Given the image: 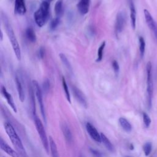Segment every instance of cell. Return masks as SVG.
Returning a JSON list of instances; mask_svg holds the SVG:
<instances>
[{"instance_id": "cell-1", "label": "cell", "mask_w": 157, "mask_h": 157, "mask_svg": "<svg viewBox=\"0 0 157 157\" xmlns=\"http://www.w3.org/2000/svg\"><path fill=\"white\" fill-rule=\"evenodd\" d=\"M5 131L9 136L12 144L16 149L20 157H28L26 150L19 136L17 133L13 126L9 122H5L4 124Z\"/></svg>"}, {"instance_id": "cell-2", "label": "cell", "mask_w": 157, "mask_h": 157, "mask_svg": "<svg viewBox=\"0 0 157 157\" xmlns=\"http://www.w3.org/2000/svg\"><path fill=\"white\" fill-rule=\"evenodd\" d=\"M1 19L4 25L6 33L8 36V37L10 41L13 50L15 54V56L18 60L21 59V50L20 48V45L18 44V40L16 38V36L14 34V31L12 28V26L9 22V20L6 16V15L4 13H1Z\"/></svg>"}, {"instance_id": "cell-3", "label": "cell", "mask_w": 157, "mask_h": 157, "mask_svg": "<svg viewBox=\"0 0 157 157\" xmlns=\"http://www.w3.org/2000/svg\"><path fill=\"white\" fill-rule=\"evenodd\" d=\"M49 2L47 1L42 2L39 8L34 12V18L39 27L43 26L47 21L49 15Z\"/></svg>"}, {"instance_id": "cell-4", "label": "cell", "mask_w": 157, "mask_h": 157, "mask_svg": "<svg viewBox=\"0 0 157 157\" xmlns=\"http://www.w3.org/2000/svg\"><path fill=\"white\" fill-rule=\"evenodd\" d=\"M147 72V104L148 109L152 105V98L153 94V81L152 75V64L148 61L146 66Z\"/></svg>"}, {"instance_id": "cell-5", "label": "cell", "mask_w": 157, "mask_h": 157, "mask_svg": "<svg viewBox=\"0 0 157 157\" xmlns=\"http://www.w3.org/2000/svg\"><path fill=\"white\" fill-rule=\"evenodd\" d=\"M34 123L36 128V130L37 131V133L40 137V140L42 142V145L46 151L47 153H48L49 151V140H48L47 134L45 130V128L44 127V125L41 121V120L36 115L34 117Z\"/></svg>"}, {"instance_id": "cell-6", "label": "cell", "mask_w": 157, "mask_h": 157, "mask_svg": "<svg viewBox=\"0 0 157 157\" xmlns=\"http://www.w3.org/2000/svg\"><path fill=\"white\" fill-rule=\"evenodd\" d=\"M33 85L34 88V91H35V94H36V96L37 98V100L38 101L39 107H40V112H41V115L42 117L43 118V120L44 121V123H47V120H46V114H45V108H44V102H43V99H42V90L41 88L39 86V83H37V82L36 80H33Z\"/></svg>"}, {"instance_id": "cell-7", "label": "cell", "mask_w": 157, "mask_h": 157, "mask_svg": "<svg viewBox=\"0 0 157 157\" xmlns=\"http://www.w3.org/2000/svg\"><path fill=\"white\" fill-rule=\"evenodd\" d=\"M144 17H145L146 23L148 28L150 29L151 32L152 33L155 39L157 40V23L154 20L152 15H151V13L148 10L144 9Z\"/></svg>"}, {"instance_id": "cell-8", "label": "cell", "mask_w": 157, "mask_h": 157, "mask_svg": "<svg viewBox=\"0 0 157 157\" xmlns=\"http://www.w3.org/2000/svg\"><path fill=\"white\" fill-rule=\"evenodd\" d=\"M126 17L123 12H120L117 13L115 24V32L117 36L123 31L126 25Z\"/></svg>"}, {"instance_id": "cell-9", "label": "cell", "mask_w": 157, "mask_h": 157, "mask_svg": "<svg viewBox=\"0 0 157 157\" xmlns=\"http://www.w3.org/2000/svg\"><path fill=\"white\" fill-rule=\"evenodd\" d=\"M72 91L74 95V97L77 99V101L84 107L86 108L88 106L87 101L86 99V97L83 93V92L75 86H72Z\"/></svg>"}, {"instance_id": "cell-10", "label": "cell", "mask_w": 157, "mask_h": 157, "mask_svg": "<svg viewBox=\"0 0 157 157\" xmlns=\"http://www.w3.org/2000/svg\"><path fill=\"white\" fill-rule=\"evenodd\" d=\"M86 129L87 132L91 137V138L96 142H101V134H99L96 128L90 123L87 122L86 123Z\"/></svg>"}, {"instance_id": "cell-11", "label": "cell", "mask_w": 157, "mask_h": 157, "mask_svg": "<svg viewBox=\"0 0 157 157\" xmlns=\"http://www.w3.org/2000/svg\"><path fill=\"white\" fill-rule=\"evenodd\" d=\"M0 147L1 149L11 157H19L20 155L17 151H15L12 147H10L3 139H0Z\"/></svg>"}, {"instance_id": "cell-12", "label": "cell", "mask_w": 157, "mask_h": 157, "mask_svg": "<svg viewBox=\"0 0 157 157\" xmlns=\"http://www.w3.org/2000/svg\"><path fill=\"white\" fill-rule=\"evenodd\" d=\"M1 93L3 94L4 97L6 98L8 104L10 106L12 109L16 113L17 112V107H16L15 104V102L13 101V99L11 94L7 91L6 88L4 86H1Z\"/></svg>"}, {"instance_id": "cell-13", "label": "cell", "mask_w": 157, "mask_h": 157, "mask_svg": "<svg viewBox=\"0 0 157 157\" xmlns=\"http://www.w3.org/2000/svg\"><path fill=\"white\" fill-rule=\"evenodd\" d=\"M14 12L20 15H23L26 13V8L25 0H15Z\"/></svg>"}, {"instance_id": "cell-14", "label": "cell", "mask_w": 157, "mask_h": 157, "mask_svg": "<svg viewBox=\"0 0 157 157\" xmlns=\"http://www.w3.org/2000/svg\"><path fill=\"white\" fill-rule=\"evenodd\" d=\"M129 10L131 26L133 29H135L136 26V10L132 0L129 1Z\"/></svg>"}, {"instance_id": "cell-15", "label": "cell", "mask_w": 157, "mask_h": 157, "mask_svg": "<svg viewBox=\"0 0 157 157\" xmlns=\"http://www.w3.org/2000/svg\"><path fill=\"white\" fill-rule=\"evenodd\" d=\"M90 0H80L77 4V8L82 15H85L88 13L90 7Z\"/></svg>"}, {"instance_id": "cell-16", "label": "cell", "mask_w": 157, "mask_h": 157, "mask_svg": "<svg viewBox=\"0 0 157 157\" xmlns=\"http://www.w3.org/2000/svg\"><path fill=\"white\" fill-rule=\"evenodd\" d=\"M61 128L66 140L68 143H71L72 140V136L68 125L66 123L63 122L61 124Z\"/></svg>"}, {"instance_id": "cell-17", "label": "cell", "mask_w": 157, "mask_h": 157, "mask_svg": "<svg viewBox=\"0 0 157 157\" xmlns=\"http://www.w3.org/2000/svg\"><path fill=\"white\" fill-rule=\"evenodd\" d=\"M15 83H16V85H17V89L19 99L21 102H23L25 100V93H24L22 83H21L20 79L19 78V77H18V75L15 76Z\"/></svg>"}, {"instance_id": "cell-18", "label": "cell", "mask_w": 157, "mask_h": 157, "mask_svg": "<svg viewBox=\"0 0 157 157\" xmlns=\"http://www.w3.org/2000/svg\"><path fill=\"white\" fill-rule=\"evenodd\" d=\"M49 147L52 157H59L56 144L51 136L49 137Z\"/></svg>"}, {"instance_id": "cell-19", "label": "cell", "mask_w": 157, "mask_h": 157, "mask_svg": "<svg viewBox=\"0 0 157 157\" xmlns=\"http://www.w3.org/2000/svg\"><path fill=\"white\" fill-rule=\"evenodd\" d=\"M119 123L121 126V127L123 128V129L127 132H129L132 130V126L131 123L124 117H120L118 120Z\"/></svg>"}, {"instance_id": "cell-20", "label": "cell", "mask_w": 157, "mask_h": 157, "mask_svg": "<svg viewBox=\"0 0 157 157\" xmlns=\"http://www.w3.org/2000/svg\"><path fill=\"white\" fill-rule=\"evenodd\" d=\"M101 142L103 143L105 148L110 151L113 152L115 151V148L111 142L109 140V139L105 136V134L103 133H101Z\"/></svg>"}, {"instance_id": "cell-21", "label": "cell", "mask_w": 157, "mask_h": 157, "mask_svg": "<svg viewBox=\"0 0 157 157\" xmlns=\"http://www.w3.org/2000/svg\"><path fill=\"white\" fill-rule=\"evenodd\" d=\"M25 35L27 39L31 42H35L36 41V35L32 28H28L25 31Z\"/></svg>"}, {"instance_id": "cell-22", "label": "cell", "mask_w": 157, "mask_h": 157, "mask_svg": "<svg viewBox=\"0 0 157 157\" xmlns=\"http://www.w3.org/2000/svg\"><path fill=\"white\" fill-rule=\"evenodd\" d=\"M29 96H30V100H31V110H32V113L33 115V117L36 116V104H35V99H34V94L33 88L30 86L29 88Z\"/></svg>"}, {"instance_id": "cell-23", "label": "cell", "mask_w": 157, "mask_h": 157, "mask_svg": "<svg viewBox=\"0 0 157 157\" xmlns=\"http://www.w3.org/2000/svg\"><path fill=\"white\" fill-rule=\"evenodd\" d=\"M63 0H58L55 3V12L57 17H59L63 12Z\"/></svg>"}, {"instance_id": "cell-24", "label": "cell", "mask_w": 157, "mask_h": 157, "mask_svg": "<svg viewBox=\"0 0 157 157\" xmlns=\"http://www.w3.org/2000/svg\"><path fill=\"white\" fill-rule=\"evenodd\" d=\"M139 52L141 58H143L145 51V41L143 37L139 36Z\"/></svg>"}, {"instance_id": "cell-25", "label": "cell", "mask_w": 157, "mask_h": 157, "mask_svg": "<svg viewBox=\"0 0 157 157\" xmlns=\"http://www.w3.org/2000/svg\"><path fill=\"white\" fill-rule=\"evenodd\" d=\"M105 47V41H103L101 45L99 46L98 50V54H97V59L96 62H100L102 59L103 58V53H104V50Z\"/></svg>"}, {"instance_id": "cell-26", "label": "cell", "mask_w": 157, "mask_h": 157, "mask_svg": "<svg viewBox=\"0 0 157 157\" xmlns=\"http://www.w3.org/2000/svg\"><path fill=\"white\" fill-rule=\"evenodd\" d=\"M62 85H63V88L64 90V91L65 93V95L66 97V99L67 100V101L69 103H71V96H70V93H69V88L67 85V83L66 82V80L64 78V77H62Z\"/></svg>"}, {"instance_id": "cell-27", "label": "cell", "mask_w": 157, "mask_h": 157, "mask_svg": "<svg viewBox=\"0 0 157 157\" xmlns=\"http://www.w3.org/2000/svg\"><path fill=\"white\" fill-rule=\"evenodd\" d=\"M59 58L63 63V64L65 66V67L70 71V72H72V67H71V64L69 63V61H68L67 57L66 56V55L64 54V53H59Z\"/></svg>"}, {"instance_id": "cell-28", "label": "cell", "mask_w": 157, "mask_h": 157, "mask_svg": "<svg viewBox=\"0 0 157 157\" xmlns=\"http://www.w3.org/2000/svg\"><path fill=\"white\" fill-rule=\"evenodd\" d=\"M143 150L144 152V154L146 156H148L151 152L152 150V144L151 142H146L144 146H143Z\"/></svg>"}, {"instance_id": "cell-29", "label": "cell", "mask_w": 157, "mask_h": 157, "mask_svg": "<svg viewBox=\"0 0 157 157\" xmlns=\"http://www.w3.org/2000/svg\"><path fill=\"white\" fill-rule=\"evenodd\" d=\"M142 117H143V121H144V126H145V128H148L151 124V118H150V117L148 116V115L145 112H144L142 113Z\"/></svg>"}, {"instance_id": "cell-30", "label": "cell", "mask_w": 157, "mask_h": 157, "mask_svg": "<svg viewBox=\"0 0 157 157\" xmlns=\"http://www.w3.org/2000/svg\"><path fill=\"white\" fill-rule=\"evenodd\" d=\"M59 21H60V20H59V17H56L55 18H53L51 22H50V29L51 30H55L56 27L58 26L59 23Z\"/></svg>"}, {"instance_id": "cell-31", "label": "cell", "mask_w": 157, "mask_h": 157, "mask_svg": "<svg viewBox=\"0 0 157 157\" xmlns=\"http://www.w3.org/2000/svg\"><path fill=\"white\" fill-rule=\"evenodd\" d=\"M42 88L45 93H47L50 89V82L48 79H45L42 84Z\"/></svg>"}, {"instance_id": "cell-32", "label": "cell", "mask_w": 157, "mask_h": 157, "mask_svg": "<svg viewBox=\"0 0 157 157\" xmlns=\"http://www.w3.org/2000/svg\"><path fill=\"white\" fill-rule=\"evenodd\" d=\"M90 151L94 157H102V154L99 151H98L94 148H90Z\"/></svg>"}, {"instance_id": "cell-33", "label": "cell", "mask_w": 157, "mask_h": 157, "mask_svg": "<svg viewBox=\"0 0 157 157\" xmlns=\"http://www.w3.org/2000/svg\"><path fill=\"white\" fill-rule=\"evenodd\" d=\"M112 67L113 69V71H114L115 73L116 74H118V72H119V71H120V66H119L118 63L116 60H113L112 61Z\"/></svg>"}, {"instance_id": "cell-34", "label": "cell", "mask_w": 157, "mask_h": 157, "mask_svg": "<svg viewBox=\"0 0 157 157\" xmlns=\"http://www.w3.org/2000/svg\"><path fill=\"white\" fill-rule=\"evenodd\" d=\"M45 55V50L43 47H41L39 50V56L40 58H43Z\"/></svg>"}, {"instance_id": "cell-35", "label": "cell", "mask_w": 157, "mask_h": 157, "mask_svg": "<svg viewBox=\"0 0 157 157\" xmlns=\"http://www.w3.org/2000/svg\"><path fill=\"white\" fill-rule=\"evenodd\" d=\"M2 37H3L2 32V31H1V40H2Z\"/></svg>"}, {"instance_id": "cell-36", "label": "cell", "mask_w": 157, "mask_h": 157, "mask_svg": "<svg viewBox=\"0 0 157 157\" xmlns=\"http://www.w3.org/2000/svg\"><path fill=\"white\" fill-rule=\"evenodd\" d=\"M48 1H52V0H48Z\"/></svg>"}, {"instance_id": "cell-37", "label": "cell", "mask_w": 157, "mask_h": 157, "mask_svg": "<svg viewBox=\"0 0 157 157\" xmlns=\"http://www.w3.org/2000/svg\"><path fill=\"white\" fill-rule=\"evenodd\" d=\"M126 157H129V156H126Z\"/></svg>"}]
</instances>
